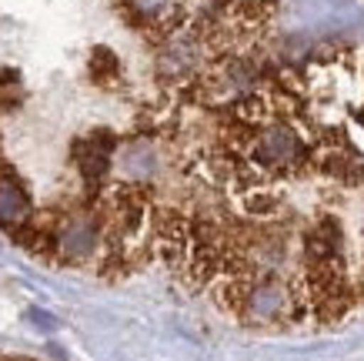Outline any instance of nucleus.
Listing matches in <instances>:
<instances>
[{
	"instance_id": "nucleus-1",
	"label": "nucleus",
	"mask_w": 364,
	"mask_h": 361,
	"mask_svg": "<svg viewBox=\"0 0 364 361\" xmlns=\"http://www.w3.org/2000/svg\"><path fill=\"white\" fill-rule=\"evenodd\" d=\"M0 361H31V358H14V355H0Z\"/></svg>"
}]
</instances>
